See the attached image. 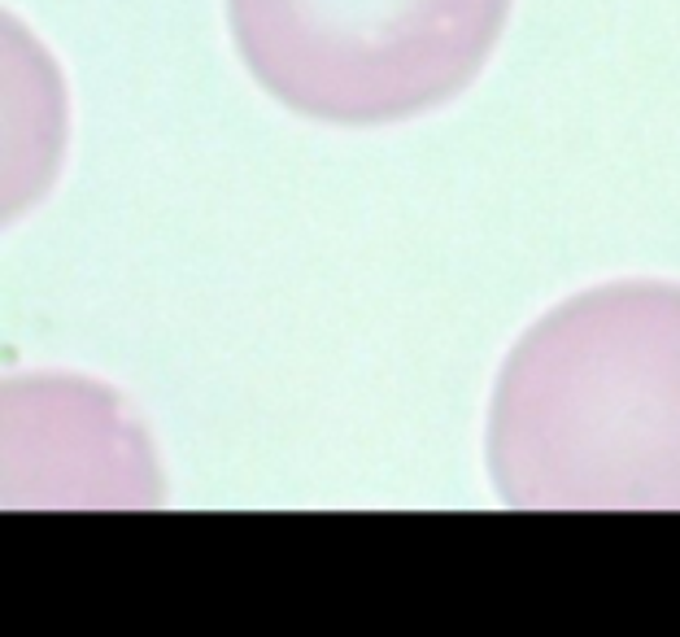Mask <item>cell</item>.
<instances>
[{"mask_svg":"<svg viewBox=\"0 0 680 637\" xmlns=\"http://www.w3.org/2000/svg\"><path fill=\"white\" fill-rule=\"evenodd\" d=\"M484 468L506 507L680 510V284L567 297L506 354Z\"/></svg>","mask_w":680,"mask_h":637,"instance_id":"cell-1","label":"cell"},{"mask_svg":"<svg viewBox=\"0 0 680 637\" xmlns=\"http://www.w3.org/2000/svg\"><path fill=\"white\" fill-rule=\"evenodd\" d=\"M511 0H227L244 70L293 114L380 128L453 101Z\"/></svg>","mask_w":680,"mask_h":637,"instance_id":"cell-2","label":"cell"},{"mask_svg":"<svg viewBox=\"0 0 680 637\" xmlns=\"http://www.w3.org/2000/svg\"><path fill=\"white\" fill-rule=\"evenodd\" d=\"M144 424L106 384L40 372L4 388V507H153Z\"/></svg>","mask_w":680,"mask_h":637,"instance_id":"cell-3","label":"cell"}]
</instances>
